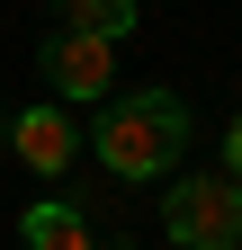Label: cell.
<instances>
[{
  "label": "cell",
  "instance_id": "obj_3",
  "mask_svg": "<svg viewBox=\"0 0 242 250\" xmlns=\"http://www.w3.org/2000/svg\"><path fill=\"white\" fill-rule=\"evenodd\" d=\"M45 81H54V99H108V81H117V36H99V27H54Z\"/></svg>",
  "mask_w": 242,
  "mask_h": 250
},
{
  "label": "cell",
  "instance_id": "obj_6",
  "mask_svg": "<svg viewBox=\"0 0 242 250\" xmlns=\"http://www.w3.org/2000/svg\"><path fill=\"white\" fill-rule=\"evenodd\" d=\"M63 27H99V36H135V0H54Z\"/></svg>",
  "mask_w": 242,
  "mask_h": 250
},
{
  "label": "cell",
  "instance_id": "obj_1",
  "mask_svg": "<svg viewBox=\"0 0 242 250\" xmlns=\"http://www.w3.org/2000/svg\"><path fill=\"white\" fill-rule=\"evenodd\" d=\"M90 152H99L108 179H170L179 152H189V107H179V89H126V99H108Z\"/></svg>",
  "mask_w": 242,
  "mask_h": 250
},
{
  "label": "cell",
  "instance_id": "obj_7",
  "mask_svg": "<svg viewBox=\"0 0 242 250\" xmlns=\"http://www.w3.org/2000/svg\"><path fill=\"white\" fill-rule=\"evenodd\" d=\"M224 170H233V179H242V116H233V125H224Z\"/></svg>",
  "mask_w": 242,
  "mask_h": 250
},
{
  "label": "cell",
  "instance_id": "obj_2",
  "mask_svg": "<svg viewBox=\"0 0 242 250\" xmlns=\"http://www.w3.org/2000/svg\"><path fill=\"white\" fill-rule=\"evenodd\" d=\"M170 250H242V179L233 170H179L162 197Z\"/></svg>",
  "mask_w": 242,
  "mask_h": 250
},
{
  "label": "cell",
  "instance_id": "obj_5",
  "mask_svg": "<svg viewBox=\"0 0 242 250\" xmlns=\"http://www.w3.org/2000/svg\"><path fill=\"white\" fill-rule=\"evenodd\" d=\"M18 250H99V232H90V214L72 197H36L18 214Z\"/></svg>",
  "mask_w": 242,
  "mask_h": 250
},
{
  "label": "cell",
  "instance_id": "obj_4",
  "mask_svg": "<svg viewBox=\"0 0 242 250\" xmlns=\"http://www.w3.org/2000/svg\"><path fill=\"white\" fill-rule=\"evenodd\" d=\"M9 152L36 179H63L72 161H81V134H72V116H63V99H45V107H18L9 116Z\"/></svg>",
  "mask_w": 242,
  "mask_h": 250
}]
</instances>
